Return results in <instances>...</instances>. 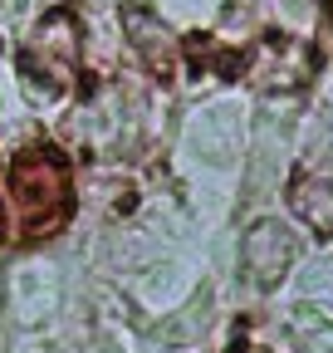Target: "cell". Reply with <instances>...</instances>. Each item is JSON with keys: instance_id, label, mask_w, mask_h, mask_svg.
<instances>
[{"instance_id": "cell-1", "label": "cell", "mask_w": 333, "mask_h": 353, "mask_svg": "<svg viewBox=\"0 0 333 353\" xmlns=\"http://www.w3.org/2000/svg\"><path fill=\"white\" fill-rule=\"evenodd\" d=\"M10 196H15L20 216H30V236L59 231L64 216H69V206H74L69 172L45 148H30V152L15 157V167H10Z\"/></svg>"}, {"instance_id": "cell-2", "label": "cell", "mask_w": 333, "mask_h": 353, "mask_svg": "<svg viewBox=\"0 0 333 353\" xmlns=\"http://www.w3.org/2000/svg\"><path fill=\"white\" fill-rule=\"evenodd\" d=\"M78 54H83L78 20L69 10H54V15H45V25H39L30 34V44L20 50V69L45 88V94H64V88L74 83Z\"/></svg>"}, {"instance_id": "cell-3", "label": "cell", "mask_w": 333, "mask_h": 353, "mask_svg": "<svg viewBox=\"0 0 333 353\" xmlns=\"http://www.w3.org/2000/svg\"><path fill=\"white\" fill-rule=\"evenodd\" d=\"M294 255H299V241L284 221H255L245 231V255H240L245 280L260 285V290H275L284 280V270L294 265Z\"/></svg>"}, {"instance_id": "cell-4", "label": "cell", "mask_w": 333, "mask_h": 353, "mask_svg": "<svg viewBox=\"0 0 333 353\" xmlns=\"http://www.w3.org/2000/svg\"><path fill=\"white\" fill-rule=\"evenodd\" d=\"M122 34H128V44H133V50L157 69V74H166V69H172V59H177V39H172V30H166L162 20H152L147 10H128V15H122Z\"/></svg>"}, {"instance_id": "cell-5", "label": "cell", "mask_w": 333, "mask_h": 353, "mask_svg": "<svg viewBox=\"0 0 333 353\" xmlns=\"http://www.w3.org/2000/svg\"><path fill=\"white\" fill-rule=\"evenodd\" d=\"M240 353H270V348H260V343H250V348H240Z\"/></svg>"}]
</instances>
